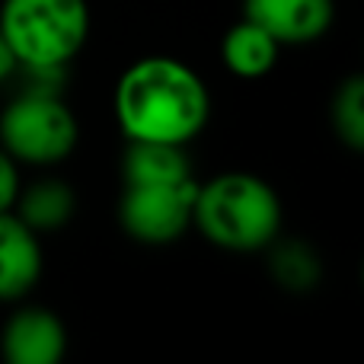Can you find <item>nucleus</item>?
Wrapping results in <instances>:
<instances>
[{
    "instance_id": "nucleus-11",
    "label": "nucleus",
    "mask_w": 364,
    "mask_h": 364,
    "mask_svg": "<svg viewBox=\"0 0 364 364\" xmlns=\"http://www.w3.org/2000/svg\"><path fill=\"white\" fill-rule=\"evenodd\" d=\"M333 132L352 151L364 147V80L348 77L333 96Z\"/></svg>"
},
{
    "instance_id": "nucleus-8",
    "label": "nucleus",
    "mask_w": 364,
    "mask_h": 364,
    "mask_svg": "<svg viewBox=\"0 0 364 364\" xmlns=\"http://www.w3.org/2000/svg\"><path fill=\"white\" fill-rule=\"evenodd\" d=\"M42 275V246L13 211L0 214V301H19Z\"/></svg>"
},
{
    "instance_id": "nucleus-2",
    "label": "nucleus",
    "mask_w": 364,
    "mask_h": 364,
    "mask_svg": "<svg viewBox=\"0 0 364 364\" xmlns=\"http://www.w3.org/2000/svg\"><path fill=\"white\" fill-rule=\"evenodd\" d=\"M192 227L220 250L256 252L282 233V201L252 173H220L195 188Z\"/></svg>"
},
{
    "instance_id": "nucleus-10",
    "label": "nucleus",
    "mask_w": 364,
    "mask_h": 364,
    "mask_svg": "<svg viewBox=\"0 0 364 364\" xmlns=\"http://www.w3.org/2000/svg\"><path fill=\"white\" fill-rule=\"evenodd\" d=\"M74 208H77V198L70 192V186L58 179H42L29 188L19 186L16 201H13V214L23 224H29L36 233L64 227L74 218Z\"/></svg>"
},
{
    "instance_id": "nucleus-13",
    "label": "nucleus",
    "mask_w": 364,
    "mask_h": 364,
    "mask_svg": "<svg viewBox=\"0 0 364 364\" xmlns=\"http://www.w3.org/2000/svg\"><path fill=\"white\" fill-rule=\"evenodd\" d=\"M19 192V170H16V160L0 147V214L13 211V201H16Z\"/></svg>"
},
{
    "instance_id": "nucleus-5",
    "label": "nucleus",
    "mask_w": 364,
    "mask_h": 364,
    "mask_svg": "<svg viewBox=\"0 0 364 364\" xmlns=\"http://www.w3.org/2000/svg\"><path fill=\"white\" fill-rule=\"evenodd\" d=\"M119 220L138 243L166 246L176 243L192 227L195 176L188 179H122Z\"/></svg>"
},
{
    "instance_id": "nucleus-9",
    "label": "nucleus",
    "mask_w": 364,
    "mask_h": 364,
    "mask_svg": "<svg viewBox=\"0 0 364 364\" xmlns=\"http://www.w3.org/2000/svg\"><path fill=\"white\" fill-rule=\"evenodd\" d=\"M278 51H282V45L262 26L250 23L246 16L237 26H230L224 42H220V58H224L227 70L237 77H246V80L269 74L278 61Z\"/></svg>"
},
{
    "instance_id": "nucleus-3",
    "label": "nucleus",
    "mask_w": 364,
    "mask_h": 364,
    "mask_svg": "<svg viewBox=\"0 0 364 364\" xmlns=\"http://www.w3.org/2000/svg\"><path fill=\"white\" fill-rule=\"evenodd\" d=\"M0 32L19 68L32 74H55L90 36L87 0H4Z\"/></svg>"
},
{
    "instance_id": "nucleus-6",
    "label": "nucleus",
    "mask_w": 364,
    "mask_h": 364,
    "mask_svg": "<svg viewBox=\"0 0 364 364\" xmlns=\"http://www.w3.org/2000/svg\"><path fill=\"white\" fill-rule=\"evenodd\" d=\"M243 16L262 26L278 45H307L326 36L336 0H243Z\"/></svg>"
},
{
    "instance_id": "nucleus-12",
    "label": "nucleus",
    "mask_w": 364,
    "mask_h": 364,
    "mask_svg": "<svg viewBox=\"0 0 364 364\" xmlns=\"http://www.w3.org/2000/svg\"><path fill=\"white\" fill-rule=\"evenodd\" d=\"M272 272H275L282 288L307 291L320 282V259L304 243H284L272 256Z\"/></svg>"
},
{
    "instance_id": "nucleus-4",
    "label": "nucleus",
    "mask_w": 364,
    "mask_h": 364,
    "mask_svg": "<svg viewBox=\"0 0 364 364\" xmlns=\"http://www.w3.org/2000/svg\"><path fill=\"white\" fill-rule=\"evenodd\" d=\"M0 147L19 164H61L77 147V119L58 93L26 90L0 115Z\"/></svg>"
},
{
    "instance_id": "nucleus-1",
    "label": "nucleus",
    "mask_w": 364,
    "mask_h": 364,
    "mask_svg": "<svg viewBox=\"0 0 364 364\" xmlns=\"http://www.w3.org/2000/svg\"><path fill=\"white\" fill-rule=\"evenodd\" d=\"M211 115V93L188 64L166 55L141 58L115 87V119L128 141L186 147Z\"/></svg>"
},
{
    "instance_id": "nucleus-14",
    "label": "nucleus",
    "mask_w": 364,
    "mask_h": 364,
    "mask_svg": "<svg viewBox=\"0 0 364 364\" xmlns=\"http://www.w3.org/2000/svg\"><path fill=\"white\" fill-rule=\"evenodd\" d=\"M16 58H13V51H10V45H6V38H4V32H0V83L6 80V77H13L16 74Z\"/></svg>"
},
{
    "instance_id": "nucleus-7",
    "label": "nucleus",
    "mask_w": 364,
    "mask_h": 364,
    "mask_svg": "<svg viewBox=\"0 0 364 364\" xmlns=\"http://www.w3.org/2000/svg\"><path fill=\"white\" fill-rule=\"evenodd\" d=\"M6 364H58L68 352V329L61 316L45 307H23L0 333Z\"/></svg>"
}]
</instances>
